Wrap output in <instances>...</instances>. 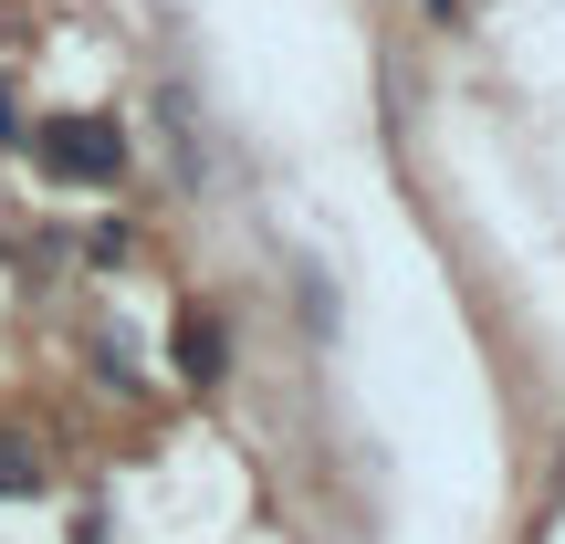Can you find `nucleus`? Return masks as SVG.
<instances>
[{
	"instance_id": "f257e3e1",
	"label": "nucleus",
	"mask_w": 565,
	"mask_h": 544,
	"mask_svg": "<svg viewBox=\"0 0 565 544\" xmlns=\"http://www.w3.org/2000/svg\"><path fill=\"white\" fill-rule=\"evenodd\" d=\"M32 158H42V179H63V189H116L126 179L116 116H42L32 126Z\"/></svg>"
},
{
	"instance_id": "f03ea898",
	"label": "nucleus",
	"mask_w": 565,
	"mask_h": 544,
	"mask_svg": "<svg viewBox=\"0 0 565 544\" xmlns=\"http://www.w3.org/2000/svg\"><path fill=\"white\" fill-rule=\"evenodd\" d=\"M168 356H179V377H189V387H221V366H231L221 314H179V324H168Z\"/></svg>"
},
{
	"instance_id": "7ed1b4c3",
	"label": "nucleus",
	"mask_w": 565,
	"mask_h": 544,
	"mask_svg": "<svg viewBox=\"0 0 565 544\" xmlns=\"http://www.w3.org/2000/svg\"><path fill=\"white\" fill-rule=\"evenodd\" d=\"M32 492H42V450L21 429H0V503H32Z\"/></svg>"
}]
</instances>
